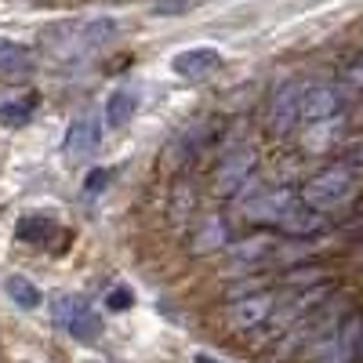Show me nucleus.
Here are the masks:
<instances>
[{
  "instance_id": "1",
  "label": "nucleus",
  "mask_w": 363,
  "mask_h": 363,
  "mask_svg": "<svg viewBox=\"0 0 363 363\" xmlns=\"http://www.w3.org/2000/svg\"><path fill=\"white\" fill-rule=\"evenodd\" d=\"M73 33H62V26H55L44 33V44L48 51H55L58 58H87L95 55L99 48H106L113 37H116V22L99 15V18H87V22H69Z\"/></svg>"
},
{
  "instance_id": "2",
  "label": "nucleus",
  "mask_w": 363,
  "mask_h": 363,
  "mask_svg": "<svg viewBox=\"0 0 363 363\" xmlns=\"http://www.w3.org/2000/svg\"><path fill=\"white\" fill-rule=\"evenodd\" d=\"M356 193H359V178L352 167H327L301 189V200L313 211H320V215H327V211H338V207L352 203Z\"/></svg>"
},
{
  "instance_id": "3",
  "label": "nucleus",
  "mask_w": 363,
  "mask_h": 363,
  "mask_svg": "<svg viewBox=\"0 0 363 363\" xmlns=\"http://www.w3.org/2000/svg\"><path fill=\"white\" fill-rule=\"evenodd\" d=\"M280 294L277 291H247V294H236V301L225 309V320L233 330H262L272 316V309H277Z\"/></svg>"
},
{
  "instance_id": "4",
  "label": "nucleus",
  "mask_w": 363,
  "mask_h": 363,
  "mask_svg": "<svg viewBox=\"0 0 363 363\" xmlns=\"http://www.w3.org/2000/svg\"><path fill=\"white\" fill-rule=\"evenodd\" d=\"M294 203H298V196H294L291 189H255V193H247V200H244V218L280 229Z\"/></svg>"
},
{
  "instance_id": "5",
  "label": "nucleus",
  "mask_w": 363,
  "mask_h": 363,
  "mask_svg": "<svg viewBox=\"0 0 363 363\" xmlns=\"http://www.w3.org/2000/svg\"><path fill=\"white\" fill-rule=\"evenodd\" d=\"M306 84L309 80H287L269 102V128L277 135H291L301 128V99H306Z\"/></svg>"
},
{
  "instance_id": "6",
  "label": "nucleus",
  "mask_w": 363,
  "mask_h": 363,
  "mask_svg": "<svg viewBox=\"0 0 363 363\" xmlns=\"http://www.w3.org/2000/svg\"><path fill=\"white\" fill-rule=\"evenodd\" d=\"M291 251L280 244L277 236H247L244 244H236L229 251V262L240 265V269H258V265H277V262H287Z\"/></svg>"
},
{
  "instance_id": "7",
  "label": "nucleus",
  "mask_w": 363,
  "mask_h": 363,
  "mask_svg": "<svg viewBox=\"0 0 363 363\" xmlns=\"http://www.w3.org/2000/svg\"><path fill=\"white\" fill-rule=\"evenodd\" d=\"M342 87L338 84H306V99H301V128L327 124L330 116L342 109Z\"/></svg>"
},
{
  "instance_id": "8",
  "label": "nucleus",
  "mask_w": 363,
  "mask_h": 363,
  "mask_svg": "<svg viewBox=\"0 0 363 363\" xmlns=\"http://www.w3.org/2000/svg\"><path fill=\"white\" fill-rule=\"evenodd\" d=\"M218 66H222V51L218 48H189V51H178L171 58V69L178 77H186V80H203Z\"/></svg>"
},
{
  "instance_id": "9",
  "label": "nucleus",
  "mask_w": 363,
  "mask_h": 363,
  "mask_svg": "<svg viewBox=\"0 0 363 363\" xmlns=\"http://www.w3.org/2000/svg\"><path fill=\"white\" fill-rule=\"evenodd\" d=\"M251 171H255V149L251 145H240L236 153H225V164L218 171V193H236L240 186L251 182Z\"/></svg>"
},
{
  "instance_id": "10",
  "label": "nucleus",
  "mask_w": 363,
  "mask_h": 363,
  "mask_svg": "<svg viewBox=\"0 0 363 363\" xmlns=\"http://www.w3.org/2000/svg\"><path fill=\"white\" fill-rule=\"evenodd\" d=\"M102 142V124L95 116H80L69 124L66 131V157L69 160H80V157H91Z\"/></svg>"
},
{
  "instance_id": "11",
  "label": "nucleus",
  "mask_w": 363,
  "mask_h": 363,
  "mask_svg": "<svg viewBox=\"0 0 363 363\" xmlns=\"http://www.w3.org/2000/svg\"><path fill=\"white\" fill-rule=\"evenodd\" d=\"M66 330H69L77 342L91 345V342H99V335H102V316L80 298V301H77V309H73L69 320H66Z\"/></svg>"
},
{
  "instance_id": "12",
  "label": "nucleus",
  "mask_w": 363,
  "mask_h": 363,
  "mask_svg": "<svg viewBox=\"0 0 363 363\" xmlns=\"http://www.w3.org/2000/svg\"><path fill=\"white\" fill-rule=\"evenodd\" d=\"M135 109H138V95H135V91H128V87L113 91V95L106 99V124L109 128H124L128 120L135 116Z\"/></svg>"
},
{
  "instance_id": "13",
  "label": "nucleus",
  "mask_w": 363,
  "mask_h": 363,
  "mask_svg": "<svg viewBox=\"0 0 363 363\" xmlns=\"http://www.w3.org/2000/svg\"><path fill=\"white\" fill-rule=\"evenodd\" d=\"M55 233H58V225H55L48 215H26V218H18V225H15V236L22 240V244H48Z\"/></svg>"
},
{
  "instance_id": "14",
  "label": "nucleus",
  "mask_w": 363,
  "mask_h": 363,
  "mask_svg": "<svg viewBox=\"0 0 363 363\" xmlns=\"http://www.w3.org/2000/svg\"><path fill=\"white\" fill-rule=\"evenodd\" d=\"M29 69H33V51L0 37V73H29Z\"/></svg>"
},
{
  "instance_id": "15",
  "label": "nucleus",
  "mask_w": 363,
  "mask_h": 363,
  "mask_svg": "<svg viewBox=\"0 0 363 363\" xmlns=\"http://www.w3.org/2000/svg\"><path fill=\"white\" fill-rule=\"evenodd\" d=\"M4 291H8V298L15 301L18 309H37L40 301H44L40 287H37L33 280H26V277H18V272H15V277H8V280H4Z\"/></svg>"
},
{
  "instance_id": "16",
  "label": "nucleus",
  "mask_w": 363,
  "mask_h": 363,
  "mask_svg": "<svg viewBox=\"0 0 363 363\" xmlns=\"http://www.w3.org/2000/svg\"><path fill=\"white\" fill-rule=\"evenodd\" d=\"M33 109H37V99H15V102H4L0 106V124L4 128H22L33 120Z\"/></svg>"
},
{
  "instance_id": "17",
  "label": "nucleus",
  "mask_w": 363,
  "mask_h": 363,
  "mask_svg": "<svg viewBox=\"0 0 363 363\" xmlns=\"http://www.w3.org/2000/svg\"><path fill=\"white\" fill-rule=\"evenodd\" d=\"M222 244H225L222 218H207L203 222V240H196V251H211V247H222Z\"/></svg>"
},
{
  "instance_id": "18",
  "label": "nucleus",
  "mask_w": 363,
  "mask_h": 363,
  "mask_svg": "<svg viewBox=\"0 0 363 363\" xmlns=\"http://www.w3.org/2000/svg\"><path fill=\"white\" fill-rule=\"evenodd\" d=\"M338 87H342V95H363V55H359L356 62L342 73Z\"/></svg>"
},
{
  "instance_id": "19",
  "label": "nucleus",
  "mask_w": 363,
  "mask_h": 363,
  "mask_svg": "<svg viewBox=\"0 0 363 363\" xmlns=\"http://www.w3.org/2000/svg\"><path fill=\"white\" fill-rule=\"evenodd\" d=\"M109 178H113V174H109L106 167H95V171L84 178V189H87V193H102V189L109 186Z\"/></svg>"
},
{
  "instance_id": "20",
  "label": "nucleus",
  "mask_w": 363,
  "mask_h": 363,
  "mask_svg": "<svg viewBox=\"0 0 363 363\" xmlns=\"http://www.w3.org/2000/svg\"><path fill=\"white\" fill-rule=\"evenodd\" d=\"M106 306H109L113 313H124V309L131 306V291H128V287H113L109 298H106Z\"/></svg>"
},
{
  "instance_id": "21",
  "label": "nucleus",
  "mask_w": 363,
  "mask_h": 363,
  "mask_svg": "<svg viewBox=\"0 0 363 363\" xmlns=\"http://www.w3.org/2000/svg\"><path fill=\"white\" fill-rule=\"evenodd\" d=\"M196 363H218V359H211V356H196Z\"/></svg>"
}]
</instances>
